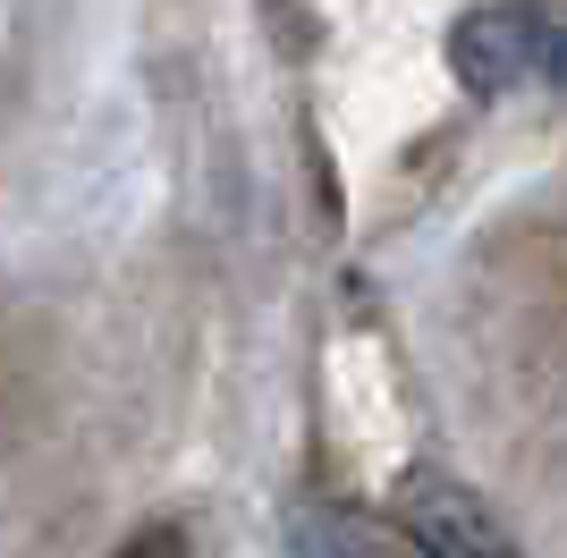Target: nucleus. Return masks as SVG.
Masks as SVG:
<instances>
[{
	"mask_svg": "<svg viewBox=\"0 0 567 558\" xmlns=\"http://www.w3.org/2000/svg\"><path fill=\"white\" fill-rule=\"evenodd\" d=\"M280 541H288V558H415L399 525H381V516L348 508V499H297L280 516Z\"/></svg>",
	"mask_w": 567,
	"mask_h": 558,
	"instance_id": "7ed1b4c3",
	"label": "nucleus"
},
{
	"mask_svg": "<svg viewBox=\"0 0 567 558\" xmlns=\"http://www.w3.org/2000/svg\"><path fill=\"white\" fill-rule=\"evenodd\" d=\"M399 534L415 558H525L517 534L492 516V499L441 465H415L399 490Z\"/></svg>",
	"mask_w": 567,
	"mask_h": 558,
	"instance_id": "f257e3e1",
	"label": "nucleus"
},
{
	"mask_svg": "<svg viewBox=\"0 0 567 558\" xmlns=\"http://www.w3.org/2000/svg\"><path fill=\"white\" fill-rule=\"evenodd\" d=\"M111 558H213V550H204V525H195V516H162V525L127 534Z\"/></svg>",
	"mask_w": 567,
	"mask_h": 558,
	"instance_id": "20e7f679",
	"label": "nucleus"
},
{
	"mask_svg": "<svg viewBox=\"0 0 567 558\" xmlns=\"http://www.w3.org/2000/svg\"><path fill=\"white\" fill-rule=\"evenodd\" d=\"M543 51H550L543 18H534V9H517V0L466 9V18L450 25V69H457V85H466V93H508V85H525V76L543 69Z\"/></svg>",
	"mask_w": 567,
	"mask_h": 558,
	"instance_id": "f03ea898",
	"label": "nucleus"
}]
</instances>
